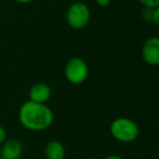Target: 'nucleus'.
I'll use <instances>...</instances> for the list:
<instances>
[{
    "instance_id": "obj_1",
    "label": "nucleus",
    "mask_w": 159,
    "mask_h": 159,
    "mask_svg": "<svg viewBox=\"0 0 159 159\" xmlns=\"http://www.w3.org/2000/svg\"><path fill=\"white\" fill-rule=\"evenodd\" d=\"M53 112L46 104L25 102L19 110V121L26 130L40 132L50 128L53 122Z\"/></svg>"
},
{
    "instance_id": "obj_2",
    "label": "nucleus",
    "mask_w": 159,
    "mask_h": 159,
    "mask_svg": "<svg viewBox=\"0 0 159 159\" xmlns=\"http://www.w3.org/2000/svg\"><path fill=\"white\" fill-rule=\"evenodd\" d=\"M110 134L121 143H132L137 139L139 129L136 122L126 117L116 118L110 124Z\"/></svg>"
},
{
    "instance_id": "obj_3",
    "label": "nucleus",
    "mask_w": 159,
    "mask_h": 159,
    "mask_svg": "<svg viewBox=\"0 0 159 159\" xmlns=\"http://www.w3.org/2000/svg\"><path fill=\"white\" fill-rule=\"evenodd\" d=\"M91 20V10L83 1H74L66 10V23L73 30H82Z\"/></svg>"
},
{
    "instance_id": "obj_4",
    "label": "nucleus",
    "mask_w": 159,
    "mask_h": 159,
    "mask_svg": "<svg viewBox=\"0 0 159 159\" xmlns=\"http://www.w3.org/2000/svg\"><path fill=\"white\" fill-rule=\"evenodd\" d=\"M64 76L66 81L71 84H82L89 77V66L82 58H71L64 66Z\"/></svg>"
},
{
    "instance_id": "obj_5",
    "label": "nucleus",
    "mask_w": 159,
    "mask_h": 159,
    "mask_svg": "<svg viewBox=\"0 0 159 159\" xmlns=\"http://www.w3.org/2000/svg\"><path fill=\"white\" fill-rule=\"evenodd\" d=\"M142 57L144 61L150 66L159 64V38L152 36L146 39L142 48Z\"/></svg>"
},
{
    "instance_id": "obj_6",
    "label": "nucleus",
    "mask_w": 159,
    "mask_h": 159,
    "mask_svg": "<svg viewBox=\"0 0 159 159\" xmlns=\"http://www.w3.org/2000/svg\"><path fill=\"white\" fill-rule=\"evenodd\" d=\"M23 154V145L19 139H6L0 148V156L2 159H20Z\"/></svg>"
},
{
    "instance_id": "obj_7",
    "label": "nucleus",
    "mask_w": 159,
    "mask_h": 159,
    "mask_svg": "<svg viewBox=\"0 0 159 159\" xmlns=\"http://www.w3.org/2000/svg\"><path fill=\"white\" fill-rule=\"evenodd\" d=\"M51 97V89L49 85L43 82H37L30 89L29 100L40 104H46Z\"/></svg>"
},
{
    "instance_id": "obj_8",
    "label": "nucleus",
    "mask_w": 159,
    "mask_h": 159,
    "mask_svg": "<svg viewBox=\"0 0 159 159\" xmlns=\"http://www.w3.org/2000/svg\"><path fill=\"white\" fill-rule=\"evenodd\" d=\"M45 156L46 159H64L66 158V148L63 144L57 139H51L45 146Z\"/></svg>"
},
{
    "instance_id": "obj_9",
    "label": "nucleus",
    "mask_w": 159,
    "mask_h": 159,
    "mask_svg": "<svg viewBox=\"0 0 159 159\" xmlns=\"http://www.w3.org/2000/svg\"><path fill=\"white\" fill-rule=\"evenodd\" d=\"M142 18L146 22L154 23L156 26L159 25V7L157 8H144L142 11Z\"/></svg>"
},
{
    "instance_id": "obj_10",
    "label": "nucleus",
    "mask_w": 159,
    "mask_h": 159,
    "mask_svg": "<svg viewBox=\"0 0 159 159\" xmlns=\"http://www.w3.org/2000/svg\"><path fill=\"white\" fill-rule=\"evenodd\" d=\"M139 2L144 8H157L159 7V0H139Z\"/></svg>"
},
{
    "instance_id": "obj_11",
    "label": "nucleus",
    "mask_w": 159,
    "mask_h": 159,
    "mask_svg": "<svg viewBox=\"0 0 159 159\" xmlns=\"http://www.w3.org/2000/svg\"><path fill=\"white\" fill-rule=\"evenodd\" d=\"M6 139H7V132L2 125H0V146L5 143Z\"/></svg>"
},
{
    "instance_id": "obj_12",
    "label": "nucleus",
    "mask_w": 159,
    "mask_h": 159,
    "mask_svg": "<svg viewBox=\"0 0 159 159\" xmlns=\"http://www.w3.org/2000/svg\"><path fill=\"white\" fill-rule=\"evenodd\" d=\"M95 2L97 6H99V7H107V6L110 5L111 0H95Z\"/></svg>"
},
{
    "instance_id": "obj_13",
    "label": "nucleus",
    "mask_w": 159,
    "mask_h": 159,
    "mask_svg": "<svg viewBox=\"0 0 159 159\" xmlns=\"http://www.w3.org/2000/svg\"><path fill=\"white\" fill-rule=\"evenodd\" d=\"M14 1L20 3V5H29V3L33 2L34 0H14Z\"/></svg>"
},
{
    "instance_id": "obj_14",
    "label": "nucleus",
    "mask_w": 159,
    "mask_h": 159,
    "mask_svg": "<svg viewBox=\"0 0 159 159\" xmlns=\"http://www.w3.org/2000/svg\"><path fill=\"white\" fill-rule=\"evenodd\" d=\"M104 159H122L120 156H118V155H109V156L105 157Z\"/></svg>"
},
{
    "instance_id": "obj_15",
    "label": "nucleus",
    "mask_w": 159,
    "mask_h": 159,
    "mask_svg": "<svg viewBox=\"0 0 159 159\" xmlns=\"http://www.w3.org/2000/svg\"><path fill=\"white\" fill-rule=\"evenodd\" d=\"M84 159H95V158H93V157H87V158H84Z\"/></svg>"
},
{
    "instance_id": "obj_16",
    "label": "nucleus",
    "mask_w": 159,
    "mask_h": 159,
    "mask_svg": "<svg viewBox=\"0 0 159 159\" xmlns=\"http://www.w3.org/2000/svg\"><path fill=\"white\" fill-rule=\"evenodd\" d=\"M0 159H2V158H0Z\"/></svg>"
}]
</instances>
